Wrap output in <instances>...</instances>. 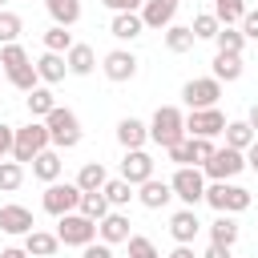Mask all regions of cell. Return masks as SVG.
Here are the masks:
<instances>
[{"instance_id":"d6a6232c","label":"cell","mask_w":258,"mask_h":258,"mask_svg":"<svg viewBox=\"0 0 258 258\" xmlns=\"http://www.w3.org/2000/svg\"><path fill=\"white\" fill-rule=\"evenodd\" d=\"M52 109H56V101H52V93H48V89H40V85H36V89H32V93H28V113H32V117H36V121H44V117H48V113H52Z\"/></svg>"},{"instance_id":"7bdbcfd3","label":"cell","mask_w":258,"mask_h":258,"mask_svg":"<svg viewBox=\"0 0 258 258\" xmlns=\"http://www.w3.org/2000/svg\"><path fill=\"white\" fill-rule=\"evenodd\" d=\"M81 258H113V246L109 242H89V246H81Z\"/></svg>"},{"instance_id":"7a4b0ae2","label":"cell","mask_w":258,"mask_h":258,"mask_svg":"<svg viewBox=\"0 0 258 258\" xmlns=\"http://www.w3.org/2000/svg\"><path fill=\"white\" fill-rule=\"evenodd\" d=\"M185 137H189L185 133V113L177 105H161L153 113V121H149V141H157L161 149H169V145H177Z\"/></svg>"},{"instance_id":"83f0119b","label":"cell","mask_w":258,"mask_h":258,"mask_svg":"<svg viewBox=\"0 0 258 258\" xmlns=\"http://www.w3.org/2000/svg\"><path fill=\"white\" fill-rule=\"evenodd\" d=\"M105 181H109V173H105V165H101V161H85V165H81V173H77V185H81L85 194L105 189Z\"/></svg>"},{"instance_id":"836d02e7","label":"cell","mask_w":258,"mask_h":258,"mask_svg":"<svg viewBox=\"0 0 258 258\" xmlns=\"http://www.w3.org/2000/svg\"><path fill=\"white\" fill-rule=\"evenodd\" d=\"M214 16H218L222 24H242L246 0H214Z\"/></svg>"},{"instance_id":"816d5d0a","label":"cell","mask_w":258,"mask_h":258,"mask_svg":"<svg viewBox=\"0 0 258 258\" xmlns=\"http://www.w3.org/2000/svg\"><path fill=\"white\" fill-rule=\"evenodd\" d=\"M246 121H250V125H254V133H258V101L250 105V117H246Z\"/></svg>"},{"instance_id":"2e32d148","label":"cell","mask_w":258,"mask_h":258,"mask_svg":"<svg viewBox=\"0 0 258 258\" xmlns=\"http://www.w3.org/2000/svg\"><path fill=\"white\" fill-rule=\"evenodd\" d=\"M169 198H173V185H169V181L149 177V181L137 185V202H141L145 210H161V206H169Z\"/></svg>"},{"instance_id":"30bf717a","label":"cell","mask_w":258,"mask_h":258,"mask_svg":"<svg viewBox=\"0 0 258 258\" xmlns=\"http://www.w3.org/2000/svg\"><path fill=\"white\" fill-rule=\"evenodd\" d=\"M218 97H222V81L218 77H194V81L181 85V101L189 109H210V105H218Z\"/></svg>"},{"instance_id":"7dc6e473","label":"cell","mask_w":258,"mask_h":258,"mask_svg":"<svg viewBox=\"0 0 258 258\" xmlns=\"http://www.w3.org/2000/svg\"><path fill=\"white\" fill-rule=\"evenodd\" d=\"M169 258H198V254H194V242H177V246L169 250Z\"/></svg>"},{"instance_id":"6da1fadb","label":"cell","mask_w":258,"mask_h":258,"mask_svg":"<svg viewBox=\"0 0 258 258\" xmlns=\"http://www.w3.org/2000/svg\"><path fill=\"white\" fill-rule=\"evenodd\" d=\"M0 69H4V77H8L20 93H32V89L40 85L36 60H28V52H24L20 44H4V48H0Z\"/></svg>"},{"instance_id":"7c38bea8","label":"cell","mask_w":258,"mask_h":258,"mask_svg":"<svg viewBox=\"0 0 258 258\" xmlns=\"http://www.w3.org/2000/svg\"><path fill=\"white\" fill-rule=\"evenodd\" d=\"M101 69H105V77H109V81L125 85V81H133V77H137V56H133L129 48H113V52H105Z\"/></svg>"},{"instance_id":"7402d4cb","label":"cell","mask_w":258,"mask_h":258,"mask_svg":"<svg viewBox=\"0 0 258 258\" xmlns=\"http://www.w3.org/2000/svg\"><path fill=\"white\" fill-rule=\"evenodd\" d=\"M36 73H40V81H44V85H56V81H64V73H69V60H64V52H48V48H44V56L36 60Z\"/></svg>"},{"instance_id":"1f68e13d","label":"cell","mask_w":258,"mask_h":258,"mask_svg":"<svg viewBox=\"0 0 258 258\" xmlns=\"http://www.w3.org/2000/svg\"><path fill=\"white\" fill-rule=\"evenodd\" d=\"M214 44H218V52H242L246 48V32L234 28V24H222L218 36H214Z\"/></svg>"},{"instance_id":"e575fe53","label":"cell","mask_w":258,"mask_h":258,"mask_svg":"<svg viewBox=\"0 0 258 258\" xmlns=\"http://www.w3.org/2000/svg\"><path fill=\"white\" fill-rule=\"evenodd\" d=\"M73 44H77V40H73V32H69L64 24H52V28L44 32V48H48V52H69Z\"/></svg>"},{"instance_id":"c3c4849f","label":"cell","mask_w":258,"mask_h":258,"mask_svg":"<svg viewBox=\"0 0 258 258\" xmlns=\"http://www.w3.org/2000/svg\"><path fill=\"white\" fill-rule=\"evenodd\" d=\"M202 258H230V246H218V242H210Z\"/></svg>"},{"instance_id":"603a6c76","label":"cell","mask_w":258,"mask_h":258,"mask_svg":"<svg viewBox=\"0 0 258 258\" xmlns=\"http://www.w3.org/2000/svg\"><path fill=\"white\" fill-rule=\"evenodd\" d=\"M56 246H60V238L48 234V230H28V234H24V250H28L32 258H52Z\"/></svg>"},{"instance_id":"b9f144b4","label":"cell","mask_w":258,"mask_h":258,"mask_svg":"<svg viewBox=\"0 0 258 258\" xmlns=\"http://www.w3.org/2000/svg\"><path fill=\"white\" fill-rule=\"evenodd\" d=\"M165 153H169V161H173V165H194V145H189V137H185V141H177V145H169Z\"/></svg>"},{"instance_id":"db71d44e","label":"cell","mask_w":258,"mask_h":258,"mask_svg":"<svg viewBox=\"0 0 258 258\" xmlns=\"http://www.w3.org/2000/svg\"><path fill=\"white\" fill-rule=\"evenodd\" d=\"M0 73H4V69H0Z\"/></svg>"},{"instance_id":"cb8c5ba5","label":"cell","mask_w":258,"mask_h":258,"mask_svg":"<svg viewBox=\"0 0 258 258\" xmlns=\"http://www.w3.org/2000/svg\"><path fill=\"white\" fill-rule=\"evenodd\" d=\"M64 60H69V73H73V77H89V73L97 69V52H93L89 44H73V48L64 52Z\"/></svg>"},{"instance_id":"9a60e30c","label":"cell","mask_w":258,"mask_h":258,"mask_svg":"<svg viewBox=\"0 0 258 258\" xmlns=\"http://www.w3.org/2000/svg\"><path fill=\"white\" fill-rule=\"evenodd\" d=\"M173 16H177V0H145V4H141L145 28H169Z\"/></svg>"},{"instance_id":"74e56055","label":"cell","mask_w":258,"mask_h":258,"mask_svg":"<svg viewBox=\"0 0 258 258\" xmlns=\"http://www.w3.org/2000/svg\"><path fill=\"white\" fill-rule=\"evenodd\" d=\"M189 28H194V36H198V40H214V36H218V28H222V20H218L214 12H198Z\"/></svg>"},{"instance_id":"f1b7e54d","label":"cell","mask_w":258,"mask_h":258,"mask_svg":"<svg viewBox=\"0 0 258 258\" xmlns=\"http://www.w3.org/2000/svg\"><path fill=\"white\" fill-rule=\"evenodd\" d=\"M194 40H198V36H194L189 24H169V28H165V48H169V52H189Z\"/></svg>"},{"instance_id":"d4e9b609","label":"cell","mask_w":258,"mask_h":258,"mask_svg":"<svg viewBox=\"0 0 258 258\" xmlns=\"http://www.w3.org/2000/svg\"><path fill=\"white\" fill-rule=\"evenodd\" d=\"M222 137H226V145H230V149H242V153H246V149L254 145V137H258V133H254V125H250V121H226Z\"/></svg>"},{"instance_id":"52a82bcc","label":"cell","mask_w":258,"mask_h":258,"mask_svg":"<svg viewBox=\"0 0 258 258\" xmlns=\"http://www.w3.org/2000/svg\"><path fill=\"white\" fill-rule=\"evenodd\" d=\"M81 194H85V189H81L77 181H48L40 206H44L52 218H60V214H73V210L81 206Z\"/></svg>"},{"instance_id":"8fae6325","label":"cell","mask_w":258,"mask_h":258,"mask_svg":"<svg viewBox=\"0 0 258 258\" xmlns=\"http://www.w3.org/2000/svg\"><path fill=\"white\" fill-rule=\"evenodd\" d=\"M222 129H226V117H222L218 105H210V109H189V117H185V133H189V137H218Z\"/></svg>"},{"instance_id":"277c9868","label":"cell","mask_w":258,"mask_h":258,"mask_svg":"<svg viewBox=\"0 0 258 258\" xmlns=\"http://www.w3.org/2000/svg\"><path fill=\"white\" fill-rule=\"evenodd\" d=\"M48 145H52V137H48V125L32 117L24 129H16V141H12V161H20V165H24V161H32L40 149H48Z\"/></svg>"},{"instance_id":"f6af8a7d","label":"cell","mask_w":258,"mask_h":258,"mask_svg":"<svg viewBox=\"0 0 258 258\" xmlns=\"http://www.w3.org/2000/svg\"><path fill=\"white\" fill-rule=\"evenodd\" d=\"M105 8H113V12H141V4L145 0H101Z\"/></svg>"},{"instance_id":"ffe728a7","label":"cell","mask_w":258,"mask_h":258,"mask_svg":"<svg viewBox=\"0 0 258 258\" xmlns=\"http://www.w3.org/2000/svg\"><path fill=\"white\" fill-rule=\"evenodd\" d=\"M198 230H202V222H198L194 206H185V210H177V214L169 218V234H173V242H194Z\"/></svg>"},{"instance_id":"ba28073f","label":"cell","mask_w":258,"mask_h":258,"mask_svg":"<svg viewBox=\"0 0 258 258\" xmlns=\"http://www.w3.org/2000/svg\"><path fill=\"white\" fill-rule=\"evenodd\" d=\"M242 169H246V153H242V149H230V145L214 149V157L202 165V173H206L210 181H230V177H238Z\"/></svg>"},{"instance_id":"8d00e7d4","label":"cell","mask_w":258,"mask_h":258,"mask_svg":"<svg viewBox=\"0 0 258 258\" xmlns=\"http://www.w3.org/2000/svg\"><path fill=\"white\" fill-rule=\"evenodd\" d=\"M20 181H24V165L20 161H0V194L20 189Z\"/></svg>"},{"instance_id":"ac0fdd59","label":"cell","mask_w":258,"mask_h":258,"mask_svg":"<svg viewBox=\"0 0 258 258\" xmlns=\"http://www.w3.org/2000/svg\"><path fill=\"white\" fill-rule=\"evenodd\" d=\"M28 165H32V177H40L44 185H48V181H56V177H60V169H64V161H60V153H56L52 145H48V149H40Z\"/></svg>"},{"instance_id":"f5cc1de1","label":"cell","mask_w":258,"mask_h":258,"mask_svg":"<svg viewBox=\"0 0 258 258\" xmlns=\"http://www.w3.org/2000/svg\"><path fill=\"white\" fill-rule=\"evenodd\" d=\"M4 4H8V0H0V8H4Z\"/></svg>"},{"instance_id":"e0dca14e","label":"cell","mask_w":258,"mask_h":258,"mask_svg":"<svg viewBox=\"0 0 258 258\" xmlns=\"http://www.w3.org/2000/svg\"><path fill=\"white\" fill-rule=\"evenodd\" d=\"M97 234H101V242H109V246L129 242V218H125L121 210H109V214L97 222Z\"/></svg>"},{"instance_id":"ee69618b","label":"cell","mask_w":258,"mask_h":258,"mask_svg":"<svg viewBox=\"0 0 258 258\" xmlns=\"http://www.w3.org/2000/svg\"><path fill=\"white\" fill-rule=\"evenodd\" d=\"M12 141H16V129H12V125H4V121H0V161H4V157H8V153H12Z\"/></svg>"},{"instance_id":"681fc988","label":"cell","mask_w":258,"mask_h":258,"mask_svg":"<svg viewBox=\"0 0 258 258\" xmlns=\"http://www.w3.org/2000/svg\"><path fill=\"white\" fill-rule=\"evenodd\" d=\"M246 169H254V173H258V137H254V145L246 149Z\"/></svg>"},{"instance_id":"5b68a950","label":"cell","mask_w":258,"mask_h":258,"mask_svg":"<svg viewBox=\"0 0 258 258\" xmlns=\"http://www.w3.org/2000/svg\"><path fill=\"white\" fill-rule=\"evenodd\" d=\"M206 202L218 210V214H242V210H250V189H242V185H234V181H214V185H206Z\"/></svg>"},{"instance_id":"d590c367","label":"cell","mask_w":258,"mask_h":258,"mask_svg":"<svg viewBox=\"0 0 258 258\" xmlns=\"http://www.w3.org/2000/svg\"><path fill=\"white\" fill-rule=\"evenodd\" d=\"M105 198H109V206H129V198H137L133 194V185L125 181V177H113V181H105Z\"/></svg>"},{"instance_id":"8992f818","label":"cell","mask_w":258,"mask_h":258,"mask_svg":"<svg viewBox=\"0 0 258 258\" xmlns=\"http://www.w3.org/2000/svg\"><path fill=\"white\" fill-rule=\"evenodd\" d=\"M169 185H173V198H181L185 206L206 202V173H202V165H177Z\"/></svg>"},{"instance_id":"60d3db41","label":"cell","mask_w":258,"mask_h":258,"mask_svg":"<svg viewBox=\"0 0 258 258\" xmlns=\"http://www.w3.org/2000/svg\"><path fill=\"white\" fill-rule=\"evenodd\" d=\"M189 145H194V165H206L210 157H214V137H189Z\"/></svg>"},{"instance_id":"3957f363","label":"cell","mask_w":258,"mask_h":258,"mask_svg":"<svg viewBox=\"0 0 258 258\" xmlns=\"http://www.w3.org/2000/svg\"><path fill=\"white\" fill-rule=\"evenodd\" d=\"M44 125H48L52 149H73V145L81 141V117H77L73 109H64V105H56V109L44 117Z\"/></svg>"},{"instance_id":"f546056e","label":"cell","mask_w":258,"mask_h":258,"mask_svg":"<svg viewBox=\"0 0 258 258\" xmlns=\"http://www.w3.org/2000/svg\"><path fill=\"white\" fill-rule=\"evenodd\" d=\"M214 77L218 81H238L242 77V52H218L214 56Z\"/></svg>"},{"instance_id":"5bb4252c","label":"cell","mask_w":258,"mask_h":258,"mask_svg":"<svg viewBox=\"0 0 258 258\" xmlns=\"http://www.w3.org/2000/svg\"><path fill=\"white\" fill-rule=\"evenodd\" d=\"M0 230L4 234H12V238H24L28 230H36V222H32V210L28 206H0Z\"/></svg>"},{"instance_id":"d6986e66","label":"cell","mask_w":258,"mask_h":258,"mask_svg":"<svg viewBox=\"0 0 258 258\" xmlns=\"http://www.w3.org/2000/svg\"><path fill=\"white\" fill-rule=\"evenodd\" d=\"M117 141H121L125 149H141V145L149 141V125L137 121V117H121V121H117Z\"/></svg>"},{"instance_id":"9c48e42d","label":"cell","mask_w":258,"mask_h":258,"mask_svg":"<svg viewBox=\"0 0 258 258\" xmlns=\"http://www.w3.org/2000/svg\"><path fill=\"white\" fill-rule=\"evenodd\" d=\"M56 238H60L64 246H89V242H97V222H93V218H85L81 210H73V214H60Z\"/></svg>"},{"instance_id":"f907efd6","label":"cell","mask_w":258,"mask_h":258,"mask_svg":"<svg viewBox=\"0 0 258 258\" xmlns=\"http://www.w3.org/2000/svg\"><path fill=\"white\" fill-rule=\"evenodd\" d=\"M0 258H32L24 246H8V250H0Z\"/></svg>"},{"instance_id":"484cf974","label":"cell","mask_w":258,"mask_h":258,"mask_svg":"<svg viewBox=\"0 0 258 258\" xmlns=\"http://www.w3.org/2000/svg\"><path fill=\"white\" fill-rule=\"evenodd\" d=\"M238 222H234V214H218L214 222H210V242H218V246H234L238 242Z\"/></svg>"},{"instance_id":"44dd1931","label":"cell","mask_w":258,"mask_h":258,"mask_svg":"<svg viewBox=\"0 0 258 258\" xmlns=\"http://www.w3.org/2000/svg\"><path fill=\"white\" fill-rule=\"evenodd\" d=\"M109 32H113L117 40H137V36L145 32V20H141V12H113Z\"/></svg>"},{"instance_id":"f35d334b","label":"cell","mask_w":258,"mask_h":258,"mask_svg":"<svg viewBox=\"0 0 258 258\" xmlns=\"http://www.w3.org/2000/svg\"><path fill=\"white\" fill-rule=\"evenodd\" d=\"M20 28H24V20H20L16 12H8V8H0V44H16V36H20Z\"/></svg>"},{"instance_id":"4fadbf2b","label":"cell","mask_w":258,"mask_h":258,"mask_svg":"<svg viewBox=\"0 0 258 258\" xmlns=\"http://www.w3.org/2000/svg\"><path fill=\"white\" fill-rule=\"evenodd\" d=\"M121 177H125L129 185H141V181H149V177H153V157H149L145 149H125Z\"/></svg>"},{"instance_id":"bcb514c9","label":"cell","mask_w":258,"mask_h":258,"mask_svg":"<svg viewBox=\"0 0 258 258\" xmlns=\"http://www.w3.org/2000/svg\"><path fill=\"white\" fill-rule=\"evenodd\" d=\"M242 32H246V40H258V8L242 16Z\"/></svg>"},{"instance_id":"4dcf8cb0","label":"cell","mask_w":258,"mask_h":258,"mask_svg":"<svg viewBox=\"0 0 258 258\" xmlns=\"http://www.w3.org/2000/svg\"><path fill=\"white\" fill-rule=\"evenodd\" d=\"M85 218H93V222H101L113 206H109V198H105V189H93V194H81V206H77Z\"/></svg>"},{"instance_id":"4316f807","label":"cell","mask_w":258,"mask_h":258,"mask_svg":"<svg viewBox=\"0 0 258 258\" xmlns=\"http://www.w3.org/2000/svg\"><path fill=\"white\" fill-rule=\"evenodd\" d=\"M44 8H48V16H52V24L73 28V24L81 20V0H44Z\"/></svg>"},{"instance_id":"ab89813d","label":"cell","mask_w":258,"mask_h":258,"mask_svg":"<svg viewBox=\"0 0 258 258\" xmlns=\"http://www.w3.org/2000/svg\"><path fill=\"white\" fill-rule=\"evenodd\" d=\"M129 258H161V254L145 234H129Z\"/></svg>"}]
</instances>
